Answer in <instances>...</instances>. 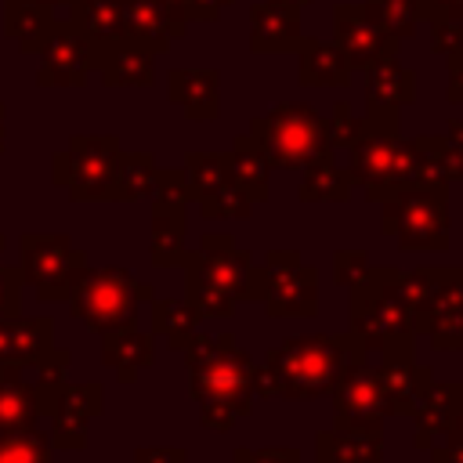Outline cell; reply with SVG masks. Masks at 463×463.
Masks as SVG:
<instances>
[{
	"mask_svg": "<svg viewBox=\"0 0 463 463\" xmlns=\"http://www.w3.org/2000/svg\"><path fill=\"white\" fill-rule=\"evenodd\" d=\"M369 362L362 340L347 333H304L289 336L264 354L253 369V394L260 398H318L354 365Z\"/></svg>",
	"mask_w": 463,
	"mask_h": 463,
	"instance_id": "obj_1",
	"label": "cell"
},
{
	"mask_svg": "<svg viewBox=\"0 0 463 463\" xmlns=\"http://www.w3.org/2000/svg\"><path fill=\"white\" fill-rule=\"evenodd\" d=\"M347 174L369 203H376L391 184L416 181L412 145L398 134V109L365 105V116H358V134L347 145Z\"/></svg>",
	"mask_w": 463,
	"mask_h": 463,
	"instance_id": "obj_2",
	"label": "cell"
},
{
	"mask_svg": "<svg viewBox=\"0 0 463 463\" xmlns=\"http://www.w3.org/2000/svg\"><path fill=\"white\" fill-rule=\"evenodd\" d=\"M380 228L394 235L409 253L449 250V184L445 181H405L380 192Z\"/></svg>",
	"mask_w": 463,
	"mask_h": 463,
	"instance_id": "obj_3",
	"label": "cell"
},
{
	"mask_svg": "<svg viewBox=\"0 0 463 463\" xmlns=\"http://www.w3.org/2000/svg\"><path fill=\"white\" fill-rule=\"evenodd\" d=\"M250 137L260 145L271 166L279 170H304L311 163L333 159V141H329V123L318 116V109L304 101H282L257 116L250 123Z\"/></svg>",
	"mask_w": 463,
	"mask_h": 463,
	"instance_id": "obj_4",
	"label": "cell"
},
{
	"mask_svg": "<svg viewBox=\"0 0 463 463\" xmlns=\"http://www.w3.org/2000/svg\"><path fill=\"white\" fill-rule=\"evenodd\" d=\"M65 304L94 333L134 326V315H137V279L127 268H112V264L109 268H94V264H87L76 275Z\"/></svg>",
	"mask_w": 463,
	"mask_h": 463,
	"instance_id": "obj_5",
	"label": "cell"
},
{
	"mask_svg": "<svg viewBox=\"0 0 463 463\" xmlns=\"http://www.w3.org/2000/svg\"><path fill=\"white\" fill-rule=\"evenodd\" d=\"M398 268L391 264H373L369 275L351 286V333L362 340L365 351H380L383 336L412 329V311L405 307L402 293H398Z\"/></svg>",
	"mask_w": 463,
	"mask_h": 463,
	"instance_id": "obj_6",
	"label": "cell"
},
{
	"mask_svg": "<svg viewBox=\"0 0 463 463\" xmlns=\"http://www.w3.org/2000/svg\"><path fill=\"white\" fill-rule=\"evenodd\" d=\"M181 268H184V275L203 279V282L232 293L239 304L260 300V293H264L260 264L232 235H203L195 250H184Z\"/></svg>",
	"mask_w": 463,
	"mask_h": 463,
	"instance_id": "obj_7",
	"label": "cell"
},
{
	"mask_svg": "<svg viewBox=\"0 0 463 463\" xmlns=\"http://www.w3.org/2000/svg\"><path fill=\"white\" fill-rule=\"evenodd\" d=\"M87 268V253L72 246L69 235H22L18 239V271L22 282L36 289L43 304H61L76 282V275Z\"/></svg>",
	"mask_w": 463,
	"mask_h": 463,
	"instance_id": "obj_8",
	"label": "cell"
},
{
	"mask_svg": "<svg viewBox=\"0 0 463 463\" xmlns=\"http://www.w3.org/2000/svg\"><path fill=\"white\" fill-rule=\"evenodd\" d=\"M119 137L112 134H80L65 152L54 156V184H61L76 203L109 199L119 163Z\"/></svg>",
	"mask_w": 463,
	"mask_h": 463,
	"instance_id": "obj_9",
	"label": "cell"
},
{
	"mask_svg": "<svg viewBox=\"0 0 463 463\" xmlns=\"http://www.w3.org/2000/svg\"><path fill=\"white\" fill-rule=\"evenodd\" d=\"M264 307L271 318H307L318 311V271L297 250H268L260 260Z\"/></svg>",
	"mask_w": 463,
	"mask_h": 463,
	"instance_id": "obj_10",
	"label": "cell"
},
{
	"mask_svg": "<svg viewBox=\"0 0 463 463\" xmlns=\"http://www.w3.org/2000/svg\"><path fill=\"white\" fill-rule=\"evenodd\" d=\"M376 354H380L376 373H380L387 416H412L420 394L434 380V373L416 362V333L412 329H402V333L383 336V344H380Z\"/></svg>",
	"mask_w": 463,
	"mask_h": 463,
	"instance_id": "obj_11",
	"label": "cell"
},
{
	"mask_svg": "<svg viewBox=\"0 0 463 463\" xmlns=\"http://www.w3.org/2000/svg\"><path fill=\"white\" fill-rule=\"evenodd\" d=\"M253 369H257V362L246 351H239L235 344H228L210 362L188 369L192 373L188 391L195 402H228L242 416H250L253 412Z\"/></svg>",
	"mask_w": 463,
	"mask_h": 463,
	"instance_id": "obj_12",
	"label": "cell"
},
{
	"mask_svg": "<svg viewBox=\"0 0 463 463\" xmlns=\"http://www.w3.org/2000/svg\"><path fill=\"white\" fill-rule=\"evenodd\" d=\"M333 416L336 427H358V430H383L387 409H383V387H380V373L376 365L362 362L354 369H347L333 387Z\"/></svg>",
	"mask_w": 463,
	"mask_h": 463,
	"instance_id": "obj_13",
	"label": "cell"
},
{
	"mask_svg": "<svg viewBox=\"0 0 463 463\" xmlns=\"http://www.w3.org/2000/svg\"><path fill=\"white\" fill-rule=\"evenodd\" d=\"M105 412V387L101 383H61L51 402V449H83L87 445V423Z\"/></svg>",
	"mask_w": 463,
	"mask_h": 463,
	"instance_id": "obj_14",
	"label": "cell"
},
{
	"mask_svg": "<svg viewBox=\"0 0 463 463\" xmlns=\"http://www.w3.org/2000/svg\"><path fill=\"white\" fill-rule=\"evenodd\" d=\"M333 40L347 54L354 72H362L376 58L398 54V43L369 18L365 4H336L333 7Z\"/></svg>",
	"mask_w": 463,
	"mask_h": 463,
	"instance_id": "obj_15",
	"label": "cell"
},
{
	"mask_svg": "<svg viewBox=\"0 0 463 463\" xmlns=\"http://www.w3.org/2000/svg\"><path fill=\"white\" fill-rule=\"evenodd\" d=\"M184 29L188 22L163 0H123V36L152 54H163L174 40L184 36Z\"/></svg>",
	"mask_w": 463,
	"mask_h": 463,
	"instance_id": "obj_16",
	"label": "cell"
},
{
	"mask_svg": "<svg viewBox=\"0 0 463 463\" xmlns=\"http://www.w3.org/2000/svg\"><path fill=\"white\" fill-rule=\"evenodd\" d=\"M304 40L300 11L282 4H253L250 7V51L253 54H289Z\"/></svg>",
	"mask_w": 463,
	"mask_h": 463,
	"instance_id": "obj_17",
	"label": "cell"
},
{
	"mask_svg": "<svg viewBox=\"0 0 463 463\" xmlns=\"http://www.w3.org/2000/svg\"><path fill=\"white\" fill-rule=\"evenodd\" d=\"M94 61H98V43L76 25H69L47 36V61L40 69V83H83Z\"/></svg>",
	"mask_w": 463,
	"mask_h": 463,
	"instance_id": "obj_18",
	"label": "cell"
},
{
	"mask_svg": "<svg viewBox=\"0 0 463 463\" xmlns=\"http://www.w3.org/2000/svg\"><path fill=\"white\" fill-rule=\"evenodd\" d=\"M459 405H463V383L459 380H430L427 391L420 394L416 409H412V420H416L412 449L427 452L434 445V438L449 430V423L459 412Z\"/></svg>",
	"mask_w": 463,
	"mask_h": 463,
	"instance_id": "obj_19",
	"label": "cell"
},
{
	"mask_svg": "<svg viewBox=\"0 0 463 463\" xmlns=\"http://www.w3.org/2000/svg\"><path fill=\"white\" fill-rule=\"evenodd\" d=\"M40 423V391L29 365H0V434L29 430Z\"/></svg>",
	"mask_w": 463,
	"mask_h": 463,
	"instance_id": "obj_20",
	"label": "cell"
},
{
	"mask_svg": "<svg viewBox=\"0 0 463 463\" xmlns=\"http://www.w3.org/2000/svg\"><path fill=\"white\" fill-rule=\"evenodd\" d=\"M166 94L184 109L188 119H217L221 116V76L217 69H174L166 76Z\"/></svg>",
	"mask_w": 463,
	"mask_h": 463,
	"instance_id": "obj_21",
	"label": "cell"
},
{
	"mask_svg": "<svg viewBox=\"0 0 463 463\" xmlns=\"http://www.w3.org/2000/svg\"><path fill=\"white\" fill-rule=\"evenodd\" d=\"M351 61L336 47V40H311L304 36L297 47V83L300 87H347Z\"/></svg>",
	"mask_w": 463,
	"mask_h": 463,
	"instance_id": "obj_22",
	"label": "cell"
},
{
	"mask_svg": "<svg viewBox=\"0 0 463 463\" xmlns=\"http://www.w3.org/2000/svg\"><path fill=\"white\" fill-rule=\"evenodd\" d=\"M54 347V322L40 318H0V365H29Z\"/></svg>",
	"mask_w": 463,
	"mask_h": 463,
	"instance_id": "obj_23",
	"label": "cell"
},
{
	"mask_svg": "<svg viewBox=\"0 0 463 463\" xmlns=\"http://www.w3.org/2000/svg\"><path fill=\"white\" fill-rule=\"evenodd\" d=\"M101 362L109 369H116V376L123 383H134L137 373L156 362V336L141 333L137 326L109 329V333H101Z\"/></svg>",
	"mask_w": 463,
	"mask_h": 463,
	"instance_id": "obj_24",
	"label": "cell"
},
{
	"mask_svg": "<svg viewBox=\"0 0 463 463\" xmlns=\"http://www.w3.org/2000/svg\"><path fill=\"white\" fill-rule=\"evenodd\" d=\"M152 58H156L152 51L119 36V40L98 47L94 69H101V80L109 87H148L152 83Z\"/></svg>",
	"mask_w": 463,
	"mask_h": 463,
	"instance_id": "obj_25",
	"label": "cell"
},
{
	"mask_svg": "<svg viewBox=\"0 0 463 463\" xmlns=\"http://www.w3.org/2000/svg\"><path fill=\"white\" fill-rule=\"evenodd\" d=\"M383 459V430L333 427L315 434V463H380Z\"/></svg>",
	"mask_w": 463,
	"mask_h": 463,
	"instance_id": "obj_26",
	"label": "cell"
},
{
	"mask_svg": "<svg viewBox=\"0 0 463 463\" xmlns=\"http://www.w3.org/2000/svg\"><path fill=\"white\" fill-rule=\"evenodd\" d=\"M365 72V105H383V109H402L416 101V72L398 61V54L376 58Z\"/></svg>",
	"mask_w": 463,
	"mask_h": 463,
	"instance_id": "obj_27",
	"label": "cell"
},
{
	"mask_svg": "<svg viewBox=\"0 0 463 463\" xmlns=\"http://www.w3.org/2000/svg\"><path fill=\"white\" fill-rule=\"evenodd\" d=\"M184 210L188 203L152 199V264L174 268L184 260Z\"/></svg>",
	"mask_w": 463,
	"mask_h": 463,
	"instance_id": "obj_28",
	"label": "cell"
},
{
	"mask_svg": "<svg viewBox=\"0 0 463 463\" xmlns=\"http://www.w3.org/2000/svg\"><path fill=\"white\" fill-rule=\"evenodd\" d=\"M268 174H271V163L268 156L260 152V145L246 134H239L232 141V152H228V177L253 199V203H264L268 199Z\"/></svg>",
	"mask_w": 463,
	"mask_h": 463,
	"instance_id": "obj_29",
	"label": "cell"
},
{
	"mask_svg": "<svg viewBox=\"0 0 463 463\" xmlns=\"http://www.w3.org/2000/svg\"><path fill=\"white\" fill-rule=\"evenodd\" d=\"M152 336H163L174 351H181L199 333V311L188 297H152Z\"/></svg>",
	"mask_w": 463,
	"mask_h": 463,
	"instance_id": "obj_30",
	"label": "cell"
},
{
	"mask_svg": "<svg viewBox=\"0 0 463 463\" xmlns=\"http://www.w3.org/2000/svg\"><path fill=\"white\" fill-rule=\"evenodd\" d=\"M351 174L347 166H336L333 159H322V163H311L304 166V177H300V203H347L351 199Z\"/></svg>",
	"mask_w": 463,
	"mask_h": 463,
	"instance_id": "obj_31",
	"label": "cell"
},
{
	"mask_svg": "<svg viewBox=\"0 0 463 463\" xmlns=\"http://www.w3.org/2000/svg\"><path fill=\"white\" fill-rule=\"evenodd\" d=\"M463 279V268H452V264H441V268H409L398 275V293L405 300V307L412 311V318L434 300L438 289L452 286Z\"/></svg>",
	"mask_w": 463,
	"mask_h": 463,
	"instance_id": "obj_32",
	"label": "cell"
},
{
	"mask_svg": "<svg viewBox=\"0 0 463 463\" xmlns=\"http://www.w3.org/2000/svg\"><path fill=\"white\" fill-rule=\"evenodd\" d=\"M156 159L152 152H119V163H116V177H112V195L116 203H127V199H148L152 195V184H156Z\"/></svg>",
	"mask_w": 463,
	"mask_h": 463,
	"instance_id": "obj_33",
	"label": "cell"
},
{
	"mask_svg": "<svg viewBox=\"0 0 463 463\" xmlns=\"http://www.w3.org/2000/svg\"><path fill=\"white\" fill-rule=\"evenodd\" d=\"M181 170H184L192 203H199L203 195H210L228 181V152H188Z\"/></svg>",
	"mask_w": 463,
	"mask_h": 463,
	"instance_id": "obj_34",
	"label": "cell"
},
{
	"mask_svg": "<svg viewBox=\"0 0 463 463\" xmlns=\"http://www.w3.org/2000/svg\"><path fill=\"white\" fill-rule=\"evenodd\" d=\"M362 4H365L369 18H373L394 43L409 40V36L416 33V25H420V14H416V4H412V0H362Z\"/></svg>",
	"mask_w": 463,
	"mask_h": 463,
	"instance_id": "obj_35",
	"label": "cell"
},
{
	"mask_svg": "<svg viewBox=\"0 0 463 463\" xmlns=\"http://www.w3.org/2000/svg\"><path fill=\"white\" fill-rule=\"evenodd\" d=\"M51 434L40 427L0 434V463H51Z\"/></svg>",
	"mask_w": 463,
	"mask_h": 463,
	"instance_id": "obj_36",
	"label": "cell"
},
{
	"mask_svg": "<svg viewBox=\"0 0 463 463\" xmlns=\"http://www.w3.org/2000/svg\"><path fill=\"white\" fill-rule=\"evenodd\" d=\"M199 213L206 217V221H228V217H235V221H246L250 213H253V199L228 177L221 188H213L210 195H203L199 199Z\"/></svg>",
	"mask_w": 463,
	"mask_h": 463,
	"instance_id": "obj_37",
	"label": "cell"
},
{
	"mask_svg": "<svg viewBox=\"0 0 463 463\" xmlns=\"http://www.w3.org/2000/svg\"><path fill=\"white\" fill-rule=\"evenodd\" d=\"M184 297L192 300L199 318H232L235 307H239V300L232 293H224V289H217L203 279H192V275H184Z\"/></svg>",
	"mask_w": 463,
	"mask_h": 463,
	"instance_id": "obj_38",
	"label": "cell"
},
{
	"mask_svg": "<svg viewBox=\"0 0 463 463\" xmlns=\"http://www.w3.org/2000/svg\"><path fill=\"white\" fill-rule=\"evenodd\" d=\"M423 336H430V344L438 351H459L463 347V297L456 304H449L445 311H438Z\"/></svg>",
	"mask_w": 463,
	"mask_h": 463,
	"instance_id": "obj_39",
	"label": "cell"
},
{
	"mask_svg": "<svg viewBox=\"0 0 463 463\" xmlns=\"http://www.w3.org/2000/svg\"><path fill=\"white\" fill-rule=\"evenodd\" d=\"M369 268H373V260H369L365 250H336L333 253V282L344 286V289L358 286L369 275Z\"/></svg>",
	"mask_w": 463,
	"mask_h": 463,
	"instance_id": "obj_40",
	"label": "cell"
},
{
	"mask_svg": "<svg viewBox=\"0 0 463 463\" xmlns=\"http://www.w3.org/2000/svg\"><path fill=\"white\" fill-rule=\"evenodd\" d=\"M459 43H463V22H459V18L441 14V18L430 22V51H434V54L449 58V54L459 51Z\"/></svg>",
	"mask_w": 463,
	"mask_h": 463,
	"instance_id": "obj_41",
	"label": "cell"
},
{
	"mask_svg": "<svg viewBox=\"0 0 463 463\" xmlns=\"http://www.w3.org/2000/svg\"><path fill=\"white\" fill-rule=\"evenodd\" d=\"M326 123H329V141H333V148H347V145L354 141V134H358V116L351 112L347 101H336L333 112L326 116Z\"/></svg>",
	"mask_w": 463,
	"mask_h": 463,
	"instance_id": "obj_42",
	"label": "cell"
},
{
	"mask_svg": "<svg viewBox=\"0 0 463 463\" xmlns=\"http://www.w3.org/2000/svg\"><path fill=\"white\" fill-rule=\"evenodd\" d=\"M232 463H304L297 445H275V449H246L239 445L232 452Z\"/></svg>",
	"mask_w": 463,
	"mask_h": 463,
	"instance_id": "obj_43",
	"label": "cell"
},
{
	"mask_svg": "<svg viewBox=\"0 0 463 463\" xmlns=\"http://www.w3.org/2000/svg\"><path fill=\"white\" fill-rule=\"evenodd\" d=\"M22 271L11 264H0V318H14L22 307Z\"/></svg>",
	"mask_w": 463,
	"mask_h": 463,
	"instance_id": "obj_44",
	"label": "cell"
},
{
	"mask_svg": "<svg viewBox=\"0 0 463 463\" xmlns=\"http://www.w3.org/2000/svg\"><path fill=\"white\" fill-rule=\"evenodd\" d=\"M199 420H203V427L232 430L242 420V412L235 405H228V402H199Z\"/></svg>",
	"mask_w": 463,
	"mask_h": 463,
	"instance_id": "obj_45",
	"label": "cell"
},
{
	"mask_svg": "<svg viewBox=\"0 0 463 463\" xmlns=\"http://www.w3.org/2000/svg\"><path fill=\"white\" fill-rule=\"evenodd\" d=\"M134 463H188V452L177 445H148L134 452Z\"/></svg>",
	"mask_w": 463,
	"mask_h": 463,
	"instance_id": "obj_46",
	"label": "cell"
},
{
	"mask_svg": "<svg viewBox=\"0 0 463 463\" xmlns=\"http://www.w3.org/2000/svg\"><path fill=\"white\" fill-rule=\"evenodd\" d=\"M441 170H445V181H463V148L459 145H449L441 148Z\"/></svg>",
	"mask_w": 463,
	"mask_h": 463,
	"instance_id": "obj_47",
	"label": "cell"
},
{
	"mask_svg": "<svg viewBox=\"0 0 463 463\" xmlns=\"http://www.w3.org/2000/svg\"><path fill=\"white\" fill-rule=\"evenodd\" d=\"M449 101H463V54H449Z\"/></svg>",
	"mask_w": 463,
	"mask_h": 463,
	"instance_id": "obj_48",
	"label": "cell"
},
{
	"mask_svg": "<svg viewBox=\"0 0 463 463\" xmlns=\"http://www.w3.org/2000/svg\"><path fill=\"white\" fill-rule=\"evenodd\" d=\"M430 463H463V441L445 438V445H430Z\"/></svg>",
	"mask_w": 463,
	"mask_h": 463,
	"instance_id": "obj_49",
	"label": "cell"
},
{
	"mask_svg": "<svg viewBox=\"0 0 463 463\" xmlns=\"http://www.w3.org/2000/svg\"><path fill=\"white\" fill-rule=\"evenodd\" d=\"M163 4H166V7H174L184 22H192V18H195V0H163Z\"/></svg>",
	"mask_w": 463,
	"mask_h": 463,
	"instance_id": "obj_50",
	"label": "cell"
},
{
	"mask_svg": "<svg viewBox=\"0 0 463 463\" xmlns=\"http://www.w3.org/2000/svg\"><path fill=\"white\" fill-rule=\"evenodd\" d=\"M445 141L463 148V119H449V127H445Z\"/></svg>",
	"mask_w": 463,
	"mask_h": 463,
	"instance_id": "obj_51",
	"label": "cell"
},
{
	"mask_svg": "<svg viewBox=\"0 0 463 463\" xmlns=\"http://www.w3.org/2000/svg\"><path fill=\"white\" fill-rule=\"evenodd\" d=\"M445 438H452V441H463V405H459V412L452 416V423H449Z\"/></svg>",
	"mask_w": 463,
	"mask_h": 463,
	"instance_id": "obj_52",
	"label": "cell"
},
{
	"mask_svg": "<svg viewBox=\"0 0 463 463\" xmlns=\"http://www.w3.org/2000/svg\"><path fill=\"white\" fill-rule=\"evenodd\" d=\"M152 297H156L152 286H148V282H137V304H141V300H152Z\"/></svg>",
	"mask_w": 463,
	"mask_h": 463,
	"instance_id": "obj_53",
	"label": "cell"
},
{
	"mask_svg": "<svg viewBox=\"0 0 463 463\" xmlns=\"http://www.w3.org/2000/svg\"><path fill=\"white\" fill-rule=\"evenodd\" d=\"M271 4H282V7H297V11H304L311 0H271Z\"/></svg>",
	"mask_w": 463,
	"mask_h": 463,
	"instance_id": "obj_54",
	"label": "cell"
},
{
	"mask_svg": "<svg viewBox=\"0 0 463 463\" xmlns=\"http://www.w3.org/2000/svg\"><path fill=\"white\" fill-rule=\"evenodd\" d=\"M449 18H459V22H463V0H456V4L449 7Z\"/></svg>",
	"mask_w": 463,
	"mask_h": 463,
	"instance_id": "obj_55",
	"label": "cell"
},
{
	"mask_svg": "<svg viewBox=\"0 0 463 463\" xmlns=\"http://www.w3.org/2000/svg\"><path fill=\"white\" fill-rule=\"evenodd\" d=\"M452 4H456V0H438V7H441L445 14H449V7H452Z\"/></svg>",
	"mask_w": 463,
	"mask_h": 463,
	"instance_id": "obj_56",
	"label": "cell"
},
{
	"mask_svg": "<svg viewBox=\"0 0 463 463\" xmlns=\"http://www.w3.org/2000/svg\"><path fill=\"white\" fill-rule=\"evenodd\" d=\"M4 250H7V239L0 235V264H4Z\"/></svg>",
	"mask_w": 463,
	"mask_h": 463,
	"instance_id": "obj_57",
	"label": "cell"
},
{
	"mask_svg": "<svg viewBox=\"0 0 463 463\" xmlns=\"http://www.w3.org/2000/svg\"><path fill=\"white\" fill-rule=\"evenodd\" d=\"M0 148H4V109H0Z\"/></svg>",
	"mask_w": 463,
	"mask_h": 463,
	"instance_id": "obj_58",
	"label": "cell"
},
{
	"mask_svg": "<svg viewBox=\"0 0 463 463\" xmlns=\"http://www.w3.org/2000/svg\"><path fill=\"white\" fill-rule=\"evenodd\" d=\"M456 54H463V43H459V51H456Z\"/></svg>",
	"mask_w": 463,
	"mask_h": 463,
	"instance_id": "obj_59",
	"label": "cell"
},
{
	"mask_svg": "<svg viewBox=\"0 0 463 463\" xmlns=\"http://www.w3.org/2000/svg\"><path fill=\"white\" fill-rule=\"evenodd\" d=\"M459 351H463V347H459Z\"/></svg>",
	"mask_w": 463,
	"mask_h": 463,
	"instance_id": "obj_60",
	"label": "cell"
},
{
	"mask_svg": "<svg viewBox=\"0 0 463 463\" xmlns=\"http://www.w3.org/2000/svg\"><path fill=\"white\" fill-rule=\"evenodd\" d=\"M380 463H383V459H380Z\"/></svg>",
	"mask_w": 463,
	"mask_h": 463,
	"instance_id": "obj_61",
	"label": "cell"
}]
</instances>
